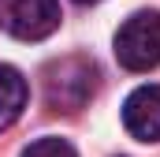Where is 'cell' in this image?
Returning <instances> with one entry per match:
<instances>
[{
    "mask_svg": "<svg viewBox=\"0 0 160 157\" xmlns=\"http://www.w3.org/2000/svg\"><path fill=\"white\" fill-rule=\"evenodd\" d=\"M101 86V71L89 56H60L41 71V90L45 105L52 112H78L89 105V97Z\"/></svg>",
    "mask_w": 160,
    "mask_h": 157,
    "instance_id": "obj_1",
    "label": "cell"
},
{
    "mask_svg": "<svg viewBox=\"0 0 160 157\" xmlns=\"http://www.w3.org/2000/svg\"><path fill=\"white\" fill-rule=\"evenodd\" d=\"M116 60L127 71H153L160 64V11H134L119 26Z\"/></svg>",
    "mask_w": 160,
    "mask_h": 157,
    "instance_id": "obj_2",
    "label": "cell"
},
{
    "mask_svg": "<svg viewBox=\"0 0 160 157\" xmlns=\"http://www.w3.org/2000/svg\"><path fill=\"white\" fill-rule=\"evenodd\" d=\"M60 26V0H0V30L19 41H41Z\"/></svg>",
    "mask_w": 160,
    "mask_h": 157,
    "instance_id": "obj_3",
    "label": "cell"
},
{
    "mask_svg": "<svg viewBox=\"0 0 160 157\" xmlns=\"http://www.w3.org/2000/svg\"><path fill=\"white\" fill-rule=\"evenodd\" d=\"M123 127L138 142H160V86H138L123 101Z\"/></svg>",
    "mask_w": 160,
    "mask_h": 157,
    "instance_id": "obj_4",
    "label": "cell"
},
{
    "mask_svg": "<svg viewBox=\"0 0 160 157\" xmlns=\"http://www.w3.org/2000/svg\"><path fill=\"white\" fill-rule=\"evenodd\" d=\"M26 101H30L26 78L19 75L11 64H0V131H8L15 120L22 116Z\"/></svg>",
    "mask_w": 160,
    "mask_h": 157,
    "instance_id": "obj_5",
    "label": "cell"
},
{
    "mask_svg": "<svg viewBox=\"0 0 160 157\" xmlns=\"http://www.w3.org/2000/svg\"><path fill=\"white\" fill-rule=\"evenodd\" d=\"M22 157H78L75 154V146L67 142V138H38V142H30L26 150H22Z\"/></svg>",
    "mask_w": 160,
    "mask_h": 157,
    "instance_id": "obj_6",
    "label": "cell"
},
{
    "mask_svg": "<svg viewBox=\"0 0 160 157\" xmlns=\"http://www.w3.org/2000/svg\"><path fill=\"white\" fill-rule=\"evenodd\" d=\"M75 4H97V0H75Z\"/></svg>",
    "mask_w": 160,
    "mask_h": 157,
    "instance_id": "obj_7",
    "label": "cell"
}]
</instances>
